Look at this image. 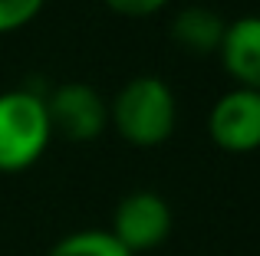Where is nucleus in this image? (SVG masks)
<instances>
[{"label": "nucleus", "mask_w": 260, "mask_h": 256, "mask_svg": "<svg viewBox=\"0 0 260 256\" xmlns=\"http://www.w3.org/2000/svg\"><path fill=\"white\" fill-rule=\"evenodd\" d=\"M228 20H221L211 7H181L168 23V33L188 53H217Z\"/></svg>", "instance_id": "obj_7"}, {"label": "nucleus", "mask_w": 260, "mask_h": 256, "mask_svg": "<svg viewBox=\"0 0 260 256\" xmlns=\"http://www.w3.org/2000/svg\"><path fill=\"white\" fill-rule=\"evenodd\" d=\"M46 0H0V33L23 30L43 13Z\"/></svg>", "instance_id": "obj_9"}, {"label": "nucleus", "mask_w": 260, "mask_h": 256, "mask_svg": "<svg viewBox=\"0 0 260 256\" xmlns=\"http://www.w3.org/2000/svg\"><path fill=\"white\" fill-rule=\"evenodd\" d=\"M175 227V214L158 191H132L115 204L112 210V233L132 256L158 250Z\"/></svg>", "instance_id": "obj_3"}, {"label": "nucleus", "mask_w": 260, "mask_h": 256, "mask_svg": "<svg viewBox=\"0 0 260 256\" xmlns=\"http://www.w3.org/2000/svg\"><path fill=\"white\" fill-rule=\"evenodd\" d=\"M109 125L132 148H158L175 135L178 99L161 76H132L109 102Z\"/></svg>", "instance_id": "obj_1"}, {"label": "nucleus", "mask_w": 260, "mask_h": 256, "mask_svg": "<svg viewBox=\"0 0 260 256\" xmlns=\"http://www.w3.org/2000/svg\"><path fill=\"white\" fill-rule=\"evenodd\" d=\"M208 135L228 154L260 151V92L241 86L221 92L208 112Z\"/></svg>", "instance_id": "obj_5"}, {"label": "nucleus", "mask_w": 260, "mask_h": 256, "mask_svg": "<svg viewBox=\"0 0 260 256\" xmlns=\"http://www.w3.org/2000/svg\"><path fill=\"white\" fill-rule=\"evenodd\" d=\"M217 59L234 86L260 92V13H244L224 26Z\"/></svg>", "instance_id": "obj_6"}, {"label": "nucleus", "mask_w": 260, "mask_h": 256, "mask_svg": "<svg viewBox=\"0 0 260 256\" xmlns=\"http://www.w3.org/2000/svg\"><path fill=\"white\" fill-rule=\"evenodd\" d=\"M53 141L46 96L37 89L0 92V174H20L46 154Z\"/></svg>", "instance_id": "obj_2"}, {"label": "nucleus", "mask_w": 260, "mask_h": 256, "mask_svg": "<svg viewBox=\"0 0 260 256\" xmlns=\"http://www.w3.org/2000/svg\"><path fill=\"white\" fill-rule=\"evenodd\" d=\"M46 115L53 138L59 135L66 141L86 145L109 128V102L89 82H63L46 96Z\"/></svg>", "instance_id": "obj_4"}, {"label": "nucleus", "mask_w": 260, "mask_h": 256, "mask_svg": "<svg viewBox=\"0 0 260 256\" xmlns=\"http://www.w3.org/2000/svg\"><path fill=\"white\" fill-rule=\"evenodd\" d=\"M112 13L119 17H132V20H142V17H152V13L165 10L172 0H102Z\"/></svg>", "instance_id": "obj_10"}, {"label": "nucleus", "mask_w": 260, "mask_h": 256, "mask_svg": "<svg viewBox=\"0 0 260 256\" xmlns=\"http://www.w3.org/2000/svg\"><path fill=\"white\" fill-rule=\"evenodd\" d=\"M46 256H132V253H128L109 230L86 227V230H73V233H66V237H59L56 243L50 246Z\"/></svg>", "instance_id": "obj_8"}]
</instances>
